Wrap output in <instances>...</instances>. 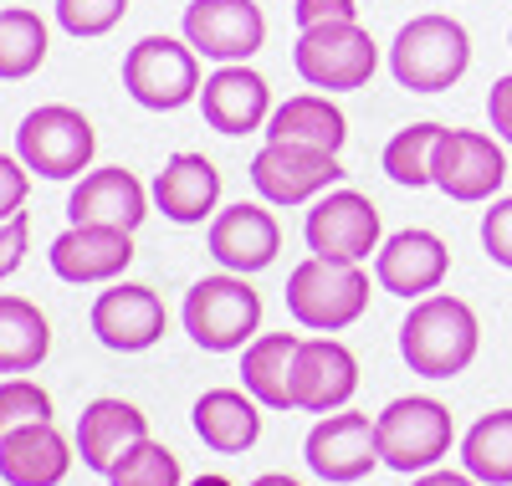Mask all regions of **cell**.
<instances>
[{"label": "cell", "instance_id": "6da1fadb", "mask_svg": "<svg viewBox=\"0 0 512 486\" xmlns=\"http://www.w3.org/2000/svg\"><path fill=\"white\" fill-rule=\"evenodd\" d=\"M477 313L461 297H420L400 328V353L420 379H456L477 359Z\"/></svg>", "mask_w": 512, "mask_h": 486}, {"label": "cell", "instance_id": "7a4b0ae2", "mask_svg": "<svg viewBox=\"0 0 512 486\" xmlns=\"http://www.w3.org/2000/svg\"><path fill=\"white\" fill-rule=\"evenodd\" d=\"M390 67H395V82L410 87V93H446L472 67V36L451 16H415L395 36Z\"/></svg>", "mask_w": 512, "mask_h": 486}, {"label": "cell", "instance_id": "3957f363", "mask_svg": "<svg viewBox=\"0 0 512 486\" xmlns=\"http://www.w3.org/2000/svg\"><path fill=\"white\" fill-rule=\"evenodd\" d=\"M364 307H369V277L359 272V261L308 256L303 267L287 277V313L313 333L349 328Z\"/></svg>", "mask_w": 512, "mask_h": 486}, {"label": "cell", "instance_id": "277c9868", "mask_svg": "<svg viewBox=\"0 0 512 486\" xmlns=\"http://www.w3.org/2000/svg\"><path fill=\"white\" fill-rule=\"evenodd\" d=\"M374 36L359 21H328L308 26L292 47V67L308 87H328V93H354L374 77Z\"/></svg>", "mask_w": 512, "mask_h": 486}, {"label": "cell", "instance_id": "5b68a950", "mask_svg": "<svg viewBox=\"0 0 512 486\" xmlns=\"http://www.w3.org/2000/svg\"><path fill=\"white\" fill-rule=\"evenodd\" d=\"M123 87L139 108L169 113V108H185L200 93V62L190 41L175 36H144L128 47L123 57Z\"/></svg>", "mask_w": 512, "mask_h": 486}, {"label": "cell", "instance_id": "8992f818", "mask_svg": "<svg viewBox=\"0 0 512 486\" xmlns=\"http://www.w3.org/2000/svg\"><path fill=\"white\" fill-rule=\"evenodd\" d=\"M379 435V461L395 471H431L446 451H451V410L441 400H425V394H410V400H390L384 415L374 420Z\"/></svg>", "mask_w": 512, "mask_h": 486}, {"label": "cell", "instance_id": "52a82bcc", "mask_svg": "<svg viewBox=\"0 0 512 486\" xmlns=\"http://www.w3.org/2000/svg\"><path fill=\"white\" fill-rule=\"evenodd\" d=\"M93 123L82 118L77 108L67 103H52V108H36L21 118L16 128V149H21V164L36 169L41 180H72V174L88 169L93 159Z\"/></svg>", "mask_w": 512, "mask_h": 486}, {"label": "cell", "instance_id": "ba28073f", "mask_svg": "<svg viewBox=\"0 0 512 486\" xmlns=\"http://www.w3.org/2000/svg\"><path fill=\"white\" fill-rule=\"evenodd\" d=\"M256 323H262V297L246 287V277H205L185 297V333L210 353L241 348Z\"/></svg>", "mask_w": 512, "mask_h": 486}, {"label": "cell", "instance_id": "9c48e42d", "mask_svg": "<svg viewBox=\"0 0 512 486\" xmlns=\"http://www.w3.org/2000/svg\"><path fill=\"white\" fill-rule=\"evenodd\" d=\"M507 180V159L502 144H492L487 134H472V128H446L436 159H431V185L446 190L461 205H477L492 200Z\"/></svg>", "mask_w": 512, "mask_h": 486}, {"label": "cell", "instance_id": "30bf717a", "mask_svg": "<svg viewBox=\"0 0 512 486\" xmlns=\"http://www.w3.org/2000/svg\"><path fill=\"white\" fill-rule=\"evenodd\" d=\"M338 154L313 144H267L251 159V185L272 205H303L338 180Z\"/></svg>", "mask_w": 512, "mask_h": 486}, {"label": "cell", "instance_id": "8fae6325", "mask_svg": "<svg viewBox=\"0 0 512 486\" xmlns=\"http://www.w3.org/2000/svg\"><path fill=\"white\" fill-rule=\"evenodd\" d=\"M185 41L200 57L246 62L251 52H262L267 21L256 0H195V6H185Z\"/></svg>", "mask_w": 512, "mask_h": 486}, {"label": "cell", "instance_id": "7c38bea8", "mask_svg": "<svg viewBox=\"0 0 512 486\" xmlns=\"http://www.w3.org/2000/svg\"><path fill=\"white\" fill-rule=\"evenodd\" d=\"M308 251L328 256V261H364L369 251H379V210L354 195V190H333L308 210Z\"/></svg>", "mask_w": 512, "mask_h": 486}, {"label": "cell", "instance_id": "4fadbf2b", "mask_svg": "<svg viewBox=\"0 0 512 486\" xmlns=\"http://www.w3.org/2000/svg\"><path fill=\"white\" fill-rule=\"evenodd\" d=\"M359 389V364L344 343L333 338H308L297 343L292 359V400L308 415H333L338 405H349V394Z\"/></svg>", "mask_w": 512, "mask_h": 486}, {"label": "cell", "instance_id": "5bb4252c", "mask_svg": "<svg viewBox=\"0 0 512 486\" xmlns=\"http://www.w3.org/2000/svg\"><path fill=\"white\" fill-rule=\"evenodd\" d=\"M93 333L113 353H144L164 338V302L139 282H118L93 302Z\"/></svg>", "mask_w": 512, "mask_h": 486}, {"label": "cell", "instance_id": "9a60e30c", "mask_svg": "<svg viewBox=\"0 0 512 486\" xmlns=\"http://www.w3.org/2000/svg\"><path fill=\"white\" fill-rule=\"evenodd\" d=\"M313 476L323 481H359L379 461V435L369 415H323L303 446Z\"/></svg>", "mask_w": 512, "mask_h": 486}, {"label": "cell", "instance_id": "2e32d148", "mask_svg": "<svg viewBox=\"0 0 512 486\" xmlns=\"http://www.w3.org/2000/svg\"><path fill=\"white\" fill-rule=\"evenodd\" d=\"M277 251H282V231H277L272 210L262 205H231L210 220V256L236 277L272 267Z\"/></svg>", "mask_w": 512, "mask_h": 486}, {"label": "cell", "instance_id": "e0dca14e", "mask_svg": "<svg viewBox=\"0 0 512 486\" xmlns=\"http://www.w3.org/2000/svg\"><path fill=\"white\" fill-rule=\"evenodd\" d=\"M451 267V256H446V241L431 236V231H400L379 246L374 256V277L384 292H395V297H425V292H436L441 277Z\"/></svg>", "mask_w": 512, "mask_h": 486}, {"label": "cell", "instance_id": "ac0fdd59", "mask_svg": "<svg viewBox=\"0 0 512 486\" xmlns=\"http://www.w3.org/2000/svg\"><path fill=\"white\" fill-rule=\"evenodd\" d=\"M134 261V231L118 226H72L52 241V272L62 282H108Z\"/></svg>", "mask_w": 512, "mask_h": 486}, {"label": "cell", "instance_id": "d6986e66", "mask_svg": "<svg viewBox=\"0 0 512 486\" xmlns=\"http://www.w3.org/2000/svg\"><path fill=\"white\" fill-rule=\"evenodd\" d=\"M200 113L210 128H221V134H251V128H262L267 113H272V93L267 82L256 77L251 67H221L216 77H205L200 87Z\"/></svg>", "mask_w": 512, "mask_h": 486}, {"label": "cell", "instance_id": "ffe728a7", "mask_svg": "<svg viewBox=\"0 0 512 486\" xmlns=\"http://www.w3.org/2000/svg\"><path fill=\"white\" fill-rule=\"evenodd\" d=\"M72 466V451L52 420L21 425L11 435H0V481L11 486H57Z\"/></svg>", "mask_w": 512, "mask_h": 486}, {"label": "cell", "instance_id": "44dd1931", "mask_svg": "<svg viewBox=\"0 0 512 486\" xmlns=\"http://www.w3.org/2000/svg\"><path fill=\"white\" fill-rule=\"evenodd\" d=\"M72 226H118V231H134L144 210V185L134 180L128 169H93L82 174V185L67 200Z\"/></svg>", "mask_w": 512, "mask_h": 486}, {"label": "cell", "instance_id": "7402d4cb", "mask_svg": "<svg viewBox=\"0 0 512 486\" xmlns=\"http://www.w3.org/2000/svg\"><path fill=\"white\" fill-rule=\"evenodd\" d=\"M221 200V174L205 154H175L154 174V205L175 220V226H195L216 210Z\"/></svg>", "mask_w": 512, "mask_h": 486}, {"label": "cell", "instance_id": "603a6c76", "mask_svg": "<svg viewBox=\"0 0 512 486\" xmlns=\"http://www.w3.org/2000/svg\"><path fill=\"white\" fill-rule=\"evenodd\" d=\"M144 435H149V420L134 405H123V400H93L88 410H82V420H77V456H82V466L108 471L128 446H139Z\"/></svg>", "mask_w": 512, "mask_h": 486}, {"label": "cell", "instance_id": "cb8c5ba5", "mask_svg": "<svg viewBox=\"0 0 512 486\" xmlns=\"http://www.w3.org/2000/svg\"><path fill=\"white\" fill-rule=\"evenodd\" d=\"M195 435L205 440L210 451L221 456H241L256 446V435H262V415H256V400L236 389H210L195 400Z\"/></svg>", "mask_w": 512, "mask_h": 486}, {"label": "cell", "instance_id": "d4e9b609", "mask_svg": "<svg viewBox=\"0 0 512 486\" xmlns=\"http://www.w3.org/2000/svg\"><path fill=\"white\" fill-rule=\"evenodd\" d=\"M297 343L292 333H267L246 343V359H241V379H246V394L267 410H297L292 400V359H297Z\"/></svg>", "mask_w": 512, "mask_h": 486}, {"label": "cell", "instance_id": "484cf974", "mask_svg": "<svg viewBox=\"0 0 512 486\" xmlns=\"http://www.w3.org/2000/svg\"><path fill=\"white\" fill-rule=\"evenodd\" d=\"M349 128L344 113H338L328 98L303 93V98H287L272 118H267V144H313V149H344Z\"/></svg>", "mask_w": 512, "mask_h": 486}, {"label": "cell", "instance_id": "4316f807", "mask_svg": "<svg viewBox=\"0 0 512 486\" xmlns=\"http://www.w3.org/2000/svg\"><path fill=\"white\" fill-rule=\"evenodd\" d=\"M52 328L26 297H0V374H26L47 359Z\"/></svg>", "mask_w": 512, "mask_h": 486}, {"label": "cell", "instance_id": "83f0119b", "mask_svg": "<svg viewBox=\"0 0 512 486\" xmlns=\"http://www.w3.org/2000/svg\"><path fill=\"white\" fill-rule=\"evenodd\" d=\"M461 461L482 486H512V410H492L466 430Z\"/></svg>", "mask_w": 512, "mask_h": 486}, {"label": "cell", "instance_id": "f1b7e54d", "mask_svg": "<svg viewBox=\"0 0 512 486\" xmlns=\"http://www.w3.org/2000/svg\"><path fill=\"white\" fill-rule=\"evenodd\" d=\"M47 62V21L26 6L0 11V82H21Z\"/></svg>", "mask_w": 512, "mask_h": 486}, {"label": "cell", "instance_id": "f546056e", "mask_svg": "<svg viewBox=\"0 0 512 486\" xmlns=\"http://www.w3.org/2000/svg\"><path fill=\"white\" fill-rule=\"evenodd\" d=\"M446 128L441 123H410L400 134L384 144V174H390L395 185H431V159H436V144H441Z\"/></svg>", "mask_w": 512, "mask_h": 486}, {"label": "cell", "instance_id": "4dcf8cb0", "mask_svg": "<svg viewBox=\"0 0 512 486\" xmlns=\"http://www.w3.org/2000/svg\"><path fill=\"white\" fill-rule=\"evenodd\" d=\"M108 481L113 486H180V461H175V451L154 446V440L144 435L139 446H128L108 466Z\"/></svg>", "mask_w": 512, "mask_h": 486}, {"label": "cell", "instance_id": "1f68e13d", "mask_svg": "<svg viewBox=\"0 0 512 486\" xmlns=\"http://www.w3.org/2000/svg\"><path fill=\"white\" fill-rule=\"evenodd\" d=\"M52 420V394L31 379H6L0 384V435H11L21 425Z\"/></svg>", "mask_w": 512, "mask_h": 486}, {"label": "cell", "instance_id": "d6a6232c", "mask_svg": "<svg viewBox=\"0 0 512 486\" xmlns=\"http://www.w3.org/2000/svg\"><path fill=\"white\" fill-rule=\"evenodd\" d=\"M128 0H57V21L72 36H103L123 21Z\"/></svg>", "mask_w": 512, "mask_h": 486}, {"label": "cell", "instance_id": "836d02e7", "mask_svg": "<svg viewBox=\"0 0 512 486\" xmlns=\"http://www.w3.org/2000/svg\"><path fill=\"white\" fill-rule=\"evenodd\" d=\"M482 246L497 267L512 272V195L507 200H492V210L482 215Z\"/></svg>", "mask_w": 512, "mask_h": 486}, {"label": "cell", "instance_id": "e575fe53", "mask_svg": "<svg viewBox=\"0 0 512 486\" xmlns=\"http://www.w3.org/2000/svg\"><path fill=\"white\" fill-rule=\"evenodd\" d=\"M26 190H31V180H26V164H16V159H6V154H0V226L21 215V205H26Z\"/></svg>", "mask_w": 512, "mask_h": 486}, {"label": "cell", "instance_id": "d590c367", "mask_svg": "<svg viewBox=\"0 0 512 486\" xmlns=\"http://www.w3.org/2000/svg\"><path fill=\"white\" fill-rule=\"evenodd\" d=\"M359 6L354 0H297V26H328V21H354Z\"/></svg>", "mask_w": 512, "mask_h": 486}, {"label": "cell", "instance_id": "8d00e7d4", "mask_svg": "<svg viewBox=\"0 0 512 486\" xmlns=\"http://www.w3.org/2000/svg\"><path fill=\"white\" fill-rule=\"evenodd\" d=\"M26 241H31V226H26V215L6 220L0 226V277H11L21 267V256H26Z\"/></svg>", "mask_w": 512, "mask_h": 486}, {"label": "cell", "instance_id": "74e56055", "mask_svg": "<svg viewBox=\"0 0 512 486\" xmlns=\"http://www.w3.org/2000/svg\"><path fill=\"white\" fill-rule=\"evenodd\" d=\"M487 118L497 128V139L512 144V72L492 82V93H487Z\"/></svg>", "mask_w": 512, "mask_h": 486}, {"label": "cell", "instance_id": "f35d334b", "mask_svg": "<svg viewBox=\"0 0 512 486\" xmlns=\"http://www.w3.org/2000/svg\"><path fill=\"white\" fill-rule=\"evenodd\" d=\"M415 486H482L477 476H456V471H425Z\"/></svg>", "mask_w": 512, "mask_h": 486}, {"label": "cell", "instance_id": "ab89813d", "mask_svg": "<svg viewBox=\"0 0 512 486\" xmlns=\"http://www.w3.org/2000/svg\"><path fill=\"white\" fill-rule=\"evenodd\" d=\"M251 486H297V481H292V476H256Z\"/></svg>", "mask_w": 512, "mask_h": 486}, {"label": "cell", "instance_id": "60d3db41", "mask_svg": "<svg viewBox=\"0 0 512 486\" xmlns=\"http://www.w3.org/2000/svg\"><path fill=\"white\" fill-rule=\"evenodd\" d=\"M190 486H231V481H226V476H195Z\"/></svg>", "mask_w": 512, "mask_h": 486}, {"label": "cell", "instance_id": "b9f144b4", "mask_svg": "<svg viewBox=\"0 0 512 486\" xmlns=\"http://www.w3.org/2000/svg\"><path fill=\"white\" fill-rule=\"evenodd\" d=\"M507 47H512V36H507Z\"/></svg>", "mask_w": 512, "mask_h": 486}]
</instances>
